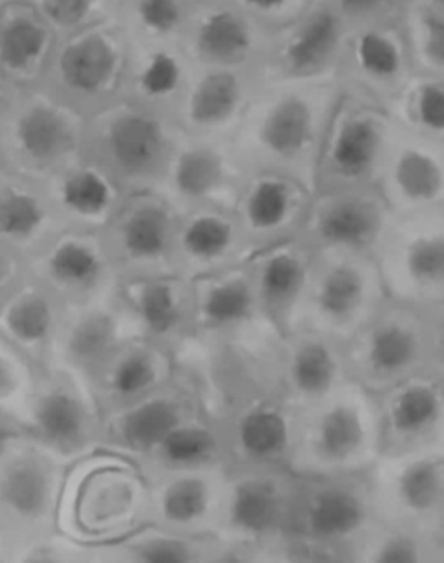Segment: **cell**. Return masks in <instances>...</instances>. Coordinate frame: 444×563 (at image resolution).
<instances>
[{
	"label": "cell",
	"instance_id": "1",
	"mask_svg": "<svg viewBox=\"0 0 444 563\" xmlns=\"http://www.w3.org/2000/svg\"><path fill=\"white\" fill-rule=\"evenodd\" d=\"M282 338L268 319L235 331L192 334L176 352L202 397L203 410L225 420L263 395L282 391Z\"/></svg>",
	"mask_w": 444,
	"mask_h": 563
},
{
	"label": "cell",
	"instance_id": "2",
	"mask_svg": "<svg viewBox=\"0 0 444 563\" xmlns=\"http://www.w3.org/2000/svg\"><path fill=\"white\" fill-rule=\"evenodd\" d=\"M149 481L140 464L98 450L68 467L58 530L80 542H120L149 522Z\"/></svg>",
	"mask_w": 444,
	"mask_h": 563
},
{
	"label": "cell",
	"instance_id": "3",
	"mask_svg": "<svg viewBox=\"0 0 444 563\" xmlns=\"http://www.w3.org/2000/svg\"><path fill=\"white\" fill-rule=\"evenodd\" d=\"M375 514L370 481L362 473L301 476L279 563L357 560Z\"/></svg>",
	"mask_w": 444,
	"mask_h": 563
},
{
	"label": "cell",
	"instance_id": "4",
	"mask_svg": "<svg viewBox=\"0 0 444 563\" xmlns=\"http://www.w3.org/2000/svg\"><path fill=\"white\" fill-rule=\"evenodd\" d=\"M381 415L367 388L345 380L321 400L299 408L292 471L299 476L364 473L381 441Z\"/></svg>",
	"mask_w": 444,
	"mask_h": 563
},
{
	"label": "cell",
	"instance_id": "5",
	"mask_svg": "<svg viewBox=\"0 0 444 563\" xmlns=\"http://www.w3.org/2000/svg\"><path fill=\"white\" fill-rule=\"evenodd\" d=\"M301 476L289 466L229 467L217 537L222 563H278L289 536Z\"/></svg>",
	"mask_w": 444,
	"mask_h": 563
},
{
	"label": "cell",
	"instance_id": "6",
	"mask_svg": "<svg viewBox=\"0 0 444 563\" xmlns=\"http://www.w3.org/2000/svg\"><path fill=\"white\" fill-rule=\"evenodd\" d=\"M68 467L27 431L0 428V553L58 530Z\"/></svg>",
	"mask_w": 444,
	"mask_h": 563
},
{
	"label": "cell",
	"instance_id": "7",
	"mask_svg": "<svg viewBox=\"0 0 444 563\" xmlns=\"http://www.w3.org/2000/svg\"><path fill=\"white\" fill-rule=\"evenodd\" d=\"M380 273L370 256L315 250L302 325L347 342L378 311Z\"/></svg>",
	"mask_w": 444,
	"mask_h": 563
},
{
	"label": "cell",
	"instance_id": "8",
	"mask_svg": "<svg viewBox=\"0 0 444 563\" xmlns=\"http://www.w3.org/2000/svg\"><path fill=\"white\" fill-rule=\"evenodd\" d=\"M103 421V410L87 382L62 368H42L24 431L74 464L101 450Z\"/></svg>",
	"mask_w": 444,
	"mask_h": 563
},
{
	"label": "cell",
	"instance_id": "9",
	"mask_svg": "<svg viewBox=\"0 0 444 563\" xmlns=\"http://www.w3.org/2000/svg\"><path fill=\"white\" fill-rule=\"evenodd\" d=\"M179 217L166 197L153 194L124 200L101 232L121 279L176 273L174 236Z\"/></svg>",
	"mask_w": 444,
	"mask_h": 563
},
{
	"label": "cell",
	"instance_id": "10",
	"mask_svg": "<svg viewBox=\"0 0 444 563\" xmlns=\"http://www.w3.org/2000/svg\"><path fill=\"white\" fill-rule=\"evenodd\" d=\"M197 382L177 365L173 377L141 400L104 413L101 450L140 463L174 428L202 410Z\"/></svg>",
	"mask_w": 444,
	"mask_h": 563
},
{
	"label": "cell",
	"instance_id": "11",
	"mask_svg": "<svg viewBox=\"0 0 444 563\" xmlns=\"http://www.w3.org/2000/svg\"><path fill=\"white\" fill-rule=\"evenodd\" d=\"M32 276L65 305H81L114 295L121 276L101 232L65 230L29 260Z\"/></svg>",
	"mask_w": 444,
	"mask_h": 563
},
{
	"label": "cell",
	"instance_id": "12",
	"mask_svg": "<svg viewBox=\"0 0 444 563\" xmlns=\"http://www.w3.org/2000/svg\"><path fill=\"white\" fill-rule=\"evenodd\" d=\"M140 328L118 291L81 305H65L51 367L77 375L90 385L97 368Z\"/></svg>",
	"mask_w": 444,
	"mask_h": 563
},
{
	"label": "cell",
	"instance_id": "13",
	"mask_svg": "<svg viewBox=\"0 0 444 563\" xmlns=\"http://www.w3.org/2000/svg\"><path fill=\"white\" fill-rule=\"evenodd\" d=\"M147 481L149 522L192 536H217L229 483L226 464L169 471Z\"/></svg>",
	"mask_w": 444,
	"mask_h": 563
},
{
	"label": "cell",
	"instance_id": "14",
	"mask_svg": "<svg viewBox=\"0 0 444 563\" xmlns=\"http://www.w3.org/2000/svg\"><path fill=\"white\" fill-rule=\"evenodd\" d=\"M315 250L296 239L259 250L246 262L263 316L282 335L302 328Z\"/></svg>",
	"mask_w": 444,
	"mask_h": 563
},
{
	"label": "cell",
	"instance_id": "15",
	"mask_svg": "<svg viewBox=\"0 0 444 563\" xmlns=\"http://www.w3.org/2000/svg\"><path fill=\"white\" fill-rule=\"evenodd\" d=\"M298 413L299 408L282 391H276L242 405L220 420L225 430L229 467L289 466Z\"/></svg>",
	"mask_w": 444,
	"mask_h": 563
},
{
	"label": "cell",
	"instance_id": "16",
	"mask_svg": "<svg viewBox=\"0 0 444 563\" xmlns=\"http://www.w3.org/2000/svg\"><path fill=\"white\" fill-rule=\"evenodd\" d=\"M255 255L235 210L202 207L182 213L174 236V268L189 279L243 265Z\"/></svg>",
	"mask_w": 444,
	"mask_h": 563
},
{
	"label": "cell",
	"instance_id": "17",
	"mask_svg": "<svg viewBox=\"0 0 444 563\" xmlns=\"http://www.w3.org/2000/svg\"><path fill=\"white\" fill-rule=\"evenodd\" d=\"M118 295L136 321L141 338L174 355L193 334L192 279L177 273L121 279Z\"/></svg>",
	"mask_w": 444,
	"mask_h": 563
},
{
	"label": "cell",
	"instance_id": "18",
	"mask_svg": "<svg viewBox=\"0 0 444 563\" xmlns=\"http://www.w3.org/2000/svg\"><path fill=\"white\" fill-rule=\"evenodd\" d=\"M176 368L169 349L146 338L131 339L97 368L90 387L103 413H111L153 394Z\"/></svg>",
	"mask_w": 444,
	"mask_h": 563
},
{
	"label": "cell",
	"instance_id": "19",
	"mask_svg": "<svg viewBox=\"0 0 444 563\" xmlns=\"http://www.w3.org/2000/svg\"><path fill=\"white\" fill-rule=\"evenodd\" d=\"M348 378L345 342L306 325L282 338V394L296 407L321 400Z\"/></svg>",
	"mask_w": 444,
	"mask_h": 563
},
{
	"label": "cell",
	"instance_id": "20",
	"mask_svg": "<svg viewBox=\"0 0 444 563\" xmlns=\"http://www.w3.org/2000/svg\"><path fill=\"white\" fill-rule=\"evenodd\" d=\"M377 314L345 342L348 377L367 390L385 387L420 355V335L400 316Z\"/></svg>",
	"mask_w": 444,
	"mask_h": 563
},
{
	"label": "cell",
	"instance_id": "21",
	"mask_svg": "<svg viewBox=\"0 0 444 563\" xmlns=\"http://www.w3.org/2000/svg\"><path fill=\"white\" fill-rule=\"evenodd\" d=\"M64 312L65 302L31 273L14 291L0 298V338L38 367H51Z\"/></svg>",
	"mask_w": 444,
	"mask_h": 563
},
{
	"label": "cell",
	"instance_id": "22",
	"mask_svg": "<svg viewBox=\"0 0 444 563\" xmlns=\"http://www.w3.org/2000/svg\"><path fill=\"white\" fill-rule=\"evenodd\" d=\"M380 207L360 196H331L309 207L299 239L314 250H344L370 256L384 233Z\"/></svg>",
	"mask_w": 444,
	"mask_h": 563
},
{
	"label": "cell",
	"instance_id": "23",
	"mask_svg": "<svg viewBox=\"0 0 444 563\" xmlns=\"http://www.w3.org/2000/svg\"><path fill=\"white\" fill-rule=\"evenodd\" d=\"M233 210L256 253L299 236L309 207L301 190L286 180L265 177L238 197Z\"/></svg>",
	"mask_w": 444,
	"mask_h": 563
},
{
	"label": "cell",
	"instance_id": "24",
	"mask_svg": "<svg viewBox=\"0 0 444 563\" xmlns=\"http://www.w3.org/2000/svg\"><path fill=\"white\" fill-rule=\"evenodd\" d=\"M192 285L193 334L235 331L266 319L246 263L200 276Z\"/></svg>",
	"mask_w": 444,
	"mask_h": 563
},
{
	"label": "cell",
	"instance_id": "25",
	"mask_svg": "<svg viewBox=\"0 0 444 563\" xmlns=\"http://www.w3.org/2000/svg\"><path fill=\"white\" fill-rule=\"evenodd\" d=\"M68 230L51 196L4 184L0 196V249L31 260Z\"/></svg>",
	"mask_w": 444,
	"mask_h": 563
},
{
	"label": "cell",
	"instance_id": "26",
	"mask_svg": "<svg viewBox=\"0 0 444 563\" xmlns=\"http://www.w3.org/2000/svg\"><path fill=\"white\" fill-rule=\"evenodd\" d=\"M137 464L146 477L169 473V471L217 466V464L229 466L223 423L202 408L189 420L174 428Z\"/></svg>",
	"mask_w": 444,
	"mask_h": 563
},
{
	"label": "cell",
	"instance_id": "27",
	"mask_svg": "<svg viewBox=\"0 0 444 563\" xmlns=\"http://www.w3.org/2000/svg\"><path fill=\"white\" fill-rule=\"evenodd\" d=\"M217 536H192L147 522L120 542L103 543V563H220Z\"/></svg>",
	"mask_w": 444,
	"mask_h": 563
},
{
	"label": "cell",
	"instance_id": "28",
	"mask_svg": "<svg viewBox=\"0 0 444 563\" xmlns=\"http://www.w3.org/2000/svg\"><path fill=\"white\" fill-rule=\"evenodd\" d=\"M51 199L65 225L84 232H103L124 203L116 184L95 170L68 174Z\"/></svg>",
	"mask_w": 444,
	"mask_h": 563
},
{
	"label": "cell",
	"instance_id": "29",
	"mask_svg": "<svg viewBox=\"0 0 444 563\" xmlns=\"http://www.w3.org/2000/svg\"><path fill=\"white\" fill-rule=\"evenodd\" d=\"M370 489L374 497L393 494V497L375 500V506L391 499L411 512H428L443 499L444 467L434 460H420L404 471L391 473L384 463L377 464L375 461Z\"/></svg>",
	"mask_w": 444,
	"mask_h": 563
},
{
	"label": "cell",
	"instance_id": "30",
	"mask_svg": "<svg viewBox=\"0 0 444 563\" xmlns=\"http://www.w3.org/2000/svg\"><path fill=\"white\" fill-rule=\"evenodd\" d=\"M108 146L120 174L131 180H144L156 173L163 136L151 118L127 114L111 126Z\"/></svg>",
	"mask_w": 444,
	"mask_h": 563
},
{
	"label": "cell",
	"instance_id": "31",
	"mask_svg": "<svg viewBox=\"0 0 444 563\" xmlns=\"http://www.w3.org/2000/svg\"><path fill=\"white\" fill-rule=\"evenodd\" d=\"M42 367L0 338V428L25 430Z\"/></svg>",
	"mask_w": 444,
	"mask_h": 563
},
{
	"label": "cell",
	"instance_id": "32",
	"mask_svg": "<svg viewBox=\"0 0 444 563\" xmlns=\"http://www.w3.org/2000/svg\"><path fill=\"white\" fill-rule=\"evenodd\" d=\"M443 408L440 390L428 382H417L391 391L381 410V431L391 438L413 437L430 430Z\"/></svg>",
	"mask_w": 444,
	"mask_h": 563
},
{
	"label": "cell",
	"instance_id": "33",
	"mask_svg": "<svg viewBox=\"0 0 444 563\" xmlns=\"http://www.w3.org/2000/svg\"><path fill=\"white\" fill-rule=\"evenodd\" d=\"M420 288L444 286V235H423L408 243L403 252L384 253V276L403 272Z\"/></svg>",
	"mask_w": 444,
	"mask_h": 563
},
{
	"label": "cell",
	"instance_id": "34",
	"mask_svg": "<svg viewBox=\"0 0 444 563\" xmlns=\"http://www.w3.org/2000/svg\"><path fill=\"white\" fill-rule=\"evenodd\" d=\"M114 68V54L107 42L88 37L70 45L62 55V78L71 90L93 93L110 80Z\"/></svg>",
	"mask_w": 444,
	"mask_h": 563
},
{
	"label": "cell",
	"instance_id": "35",
	"mask_svg": "<svg viewBox=\"0 0 444 563\" xmlns=\"http://www.w3.org/2000/svg\"><path fill=\"white\" fill-rule=\"evenodd\" d=\"M380 144V131L371 121L364 118L348 121L342 126L332 150L335 173L348 180L367 176L377 161Z\"/></svg>",
	"mask_w": 444,
	"mask_h": 563
},
{
	"label": "cell",
	"instance_id": "36",
	"mask_svg": "<svg viewBox=\"0 0 444 563\" xmlns=\"http://www.w3.org/2000/svg\"><path fill=\"white\" fill-rule=\"evenodd\" d=\"M0 563H103V543H87L60 530L0 553Z\"/></svg>",
	"mask_w": 444,
	"mask_h": 563
},
{
	"label": "cell",
	"instance_id": "37",
	"mask_svg": "<svg viewBox=\"0 0 444 563\" xmlns=\"http://www.w3.org/2000/svg\"><path fill=\"white\" fill-rule=\"evenodd\" d=\"M393 180L400 196L414 203L433 202L444 186L440 163L420 150L400 154L395 163Z\"/></svg>",
	"mask_w": 444,
	"mask_h": 563
},
{
	"label": "cell",
	"instance_id": "38",
	"mask_svg": "<svg viewBox=\"0 0 444 563\" xmlns=\"http://www.w3.org/2000/svg\"><path fill=\"white\" fill-rule=\"evenodd\" d=\"M311 133L308 107L296 98L282 101L273 110L263 128L266 146L281 156H291L301 150Z\"/></svg>",
	"mask_w": 444,
	"mask_h": 563
},
{
	"label": "cell",
	"instance_id": "39",
	"mask_svg": "<svg viewBox=\"0 0 444 563\" xmlns=\"http://www.w3.org/2000/svg\"><path fill=\"white\" fill-rule=\"evenodd\" d=\"M338 21L331 12H319L309 19L298 38L288 51V58L296 70L318 67L337 47Z\"/></svg>",
	"mask_w": 444,
	"mask_h": 563
},
{
	"label": "cell",
	"instance_id": "40",
	"mask_svg": "<svg viewBox=\"0 0 444 563\" xmlns=\"http://www.w3.org/2000/svg\"><path fill=\"white\" fill-rule=\"evenodd\" d=\"M65 137L64 123L47 110L31 111L19 126V141L27 153L25 156L38 164L55 159L64 147Z\"/></svg>",
	"mask_w": 444,
	"mask_h": 563
},
{
	"label": "cell",
	"instance_id": "41",
	"mask_svg": "<svg viewBox=\"0 0 444 563\" xmlns=\"http://www.w3.org/2000/svg\"><path fill=\"white\" fill-rule=\"evenodd\" d=\"M238 101V85L229 74L207 77L197 88L190 103V117L196 123L215 124L232 114Z\"/></svg>",
	"mask_w": 444,
	"mask_h": 563
},
{
	"label": "cell",
	"instance_id": "42",
	"mask_svg": "<svg viewBox=\"0 0 444 563\" xmlns=\"http://www.w3.org/2000/svg\"><path fill=\"white\" fill-rule=\"evenodd\" d=\"M248 32L245 25L230 12H220L207 19L200 27L199 48L213 60H229L248 47Z\"/></svg>",
	"mask_w": 444,
	"mask_h": 563
},
{
	"label": "cell",
	"instance_id": "43",
	"mask_svg": "<svg viewBox=\"0 0 444 563\" xmlns=\"http://www.w3.org/2000/svg\"><path fill=\"white\" fill-rule=\"evenodd\" d=\"M45 42H47V34L41 25L29 19L12 21L8 27L2 29V42H0L2 65L11 70L27 67L44 51Z\"/></svg>",
	"mask_w": 444,
	"mask_h": 563
},
{
	"label": "cell",
	"instance_id": "44",
	"mask_svg": "<svg viewBox=\"0 0 444 563\" xmlns=\"http://www.w3.org/2000/svg\"><path fill=\"white\" fill-rule=\"evenodd\" d=\"M358 62L371 77L388 80L401 68V54L395 42L377 32H368L358 42Z\"/></svg>",
	"mask_w": 444,
	"mask_h": 563
},
{
	"label": "cell",
	"instance_id": "45",
	"mask_svg": "<svg viewBox=\"0 0 444 563\" xmlns=\"http://www.w3.org/2000/svg\"><path fill=\"white\" fill-rule=\"evenodd\" d=\"M357 560L377 563H413L420 560V547L413 539L401 533L377 537L371 532L362 543Z\"/></svg>",
	"mask_w": 444,
	"mask_h": 563
},
{
	"label": "cell",
	"instance_id": "46",
	"mask_svg": "<svg viewBox=\"0 0 444 563\" xmlns=\"http://www.w3.org/2000/svg\"><path fill=\"white\" fill-rule=\"evenodd\" d=\"M414 111L421 126L433 133H444V87L436 84L424 85L418 91Z\"/></svg>",
	"mask_w": 444,
	"mask_h": 563
},
{
	"label": "cell",
	"instance_id": "47",
	"mask_svg": "<svg viewBox=\"0 0 444 563\" xmlns=\"http://www.w3.org/2000/svg\"><path fill=\"white\" fill-rule=\"evenodd\" d=\"M179 77L180 71L176 62L167 55L159 54L144 71L141 85L147 93L160 97V95L170 93L177 87Z\"/></svg>",
	"mask_w": 444,
	"mask_h": 563
},
{
	"label": "cell",
	"instance_id": "48",
	"mask_svg": "<svg viewBox=\"0 0 444 563\" xmlns=\"http://www.w3.org/2000/svg\"><path fill=\"white\" fill-rule=\"evenodd\" d=\"M140 15L147 27L169 32L179 24L180 9L176 0H141Z\"/></svg>",
	"mask_w": 444,
	"mask_h": 563
},
{
	"label": "cell",
	"instance_id": "49",
	"mask_svg": "<svg viewBox=\"0 0 444 563\" xmlns=\"http://www.w3.org/2000/svg\"><path fill=\"white\" fill-rule=\"evenodd\" d=\"M31 276L29 260L8 249H0V298L14 291Z\"/></svg>",
	"mask_w": 444,
	"mask_h": 563
},
{
	"label": "cell",
	"instance_id": "50",
	"mask_svg": "<svg viewBox=\"0 0 444 563\" xmlns=\"http://www.w3.org/2000/svg\"><path fill=\"white\" fill-rule=\"evenodd\" d=\"M423 47L426 57L444 68V15H426L423 21Z\"/></svg>",
	"mask_w": 444,
	"mask_h": 563
},
{
	"label": "cell",
	"instance_id": "51",
	"mask_svg": "<svg viewBox=\"0 0 444 563\" xmlns=\"http://www.w3.org/2000/svg\"><path fill=\"white\" fill-rule=\"evenodd\" d=\"M87 0H44V9L52 21L62 25L75 24L87 12Z\"/></svg>",
	"mask_w": 444,
	"mask_h": 563
},
{
	"label": "cell",
	"instance_id": "52",
	"mask_svg": "<svg viewBox=\"0 0 444 563\" xmlns=\"http://www.w3.org/2000/svg\"><path fill=\"white\" fill-rule=\"evenodd\" d=\"M342 11L348 15H367L384 5L385 0H338Z\"/></svg>",
	"mask_w": 444,
	"mask_h": 563
},
{
	"label": "cell",
	"instance_id": "53",
	"mask_svg": "<svg viewBox=\"0 0 444 563\" xmlns=\"http://www.w3.org/2000/svg\"><path fill=\"white\" fill-rule=\"evenodd\" d=\"M248 4L256 5L258 9H265V11H268V9H275L278 8V5H281L285 0H246Z\"/></svg>",
	"mask_w": 444,
	"mask_h": 563
},
{
	"label": "cell",
	"instance_id": "54",
	"mask_svg": "<svg viewBox=\"0 0 444 563\" xmlns=\"http://www.w3.org/2000/svg\"><path fill=\"white\" fill-rule=\"evenodd\" d=\"M437 339H440L441 351L444 352V319L443 322H441L440 335H437Z\"/></svg>",
	"mask_w": 444,
	"mask_h": 563
}]
</instances>
